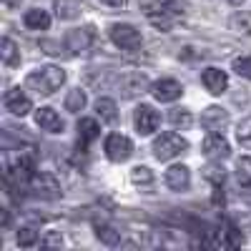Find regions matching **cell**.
<instances>
[{
	"mask_svg": "<svg viewBox=\"0 0 251 251\" xmlns=\"http://www.w3.org/2000/svg\"><path fill=\"white\" fill-rule=\"evenodd\" d=\"M66 108H68L71 113L83 111V108H86V93H83L80 88L71 91V93H68V98H66Z\"/></svg>",
	"mask_w": 251,
	"mask_h": 251,
	"instance_id": "23",
	"label": "cell"
},
{
	"mask_svg": "<svg viewBox=\"0 0 251 251\" xmlns=\"http://www.w3.org/2000/svg\"><path fill=\"white\" fill-rule=\"evenodd\" d=\"M231 5H241V3H246V0H228Z\"/></svg>",
	"mask_w": 251,
	"mask_h": 251,
	"instance_id": "34",
	"label": "cell"
},
{
	"mask_svg": "<svg viewBox=\"0 0 251 251\" xmlns=\"http://www.w3.org/2000/svg\"><path fill=\"white\" fill-rule=\"evenodd\" d=\"M93 40H96L93 28H75L66 35V46L73 55H83L93 48Z\"/></svg>",
	"mask_w": 251,
	"mask_h": 251,
	"instance_id": "5",
	"label": "cell"
},
{
	"mask_svg": "<svg viewBox=\"0 0 251 251\" xmlns=\"http://www.w3.org/2000/svg\"><path fill=\"white\" fill-rule=\"evenodd\" d=\"M201 83L206 86L208 93L219 96V93H224V91L228 88V75H226L221 68H206V71L201 73Z\"/></svg>",
	"mask_w": 251,
	"mask_h": 251,
	"instance_id": "12",
	"label": "cell"
},
{
	"mask_svg": "<svg viewBox=\"0 0 251 251\" xmlns=\"http://www.w3.org/2000/svg\"><path fill=\"white\" fill-rule=\"evenodd\" d=\"M188 149V141L181 138L178 133H161L156 141H153V156L158 161H171L176 156H181L183 151Z\"/></svg>",
	"mask_w": 251,
	"mask_h": 251,
	"instance_id": "3",
	"label": "cell"
},
{
	"mask_svg": "<svg viewBox=\"0 0 251 251\" xmlns=\"http://www.w3.org/2000/svg\"><path fill=\"white\" fill-rule=\"evenodd\" d=\"M201 149H203V156H208V158H214V161H221V158H226L228 156V141L221 136V133H216V131H211L206 138H203V143H201Z\"/></svg>",
	"mask_w": 251,
	"mask_h": 251,
	"instance_id": "9",
	"label": "cell"
},
{
	"mask_svg": "<svg viewBox=\"0 0 251 251\" xmlns=\"http://www.w3.org/2000/svg\"><path fill=\"white\" fill-rule=\"evenodd\" d=\"M151 93H153V98L161 100V103H171V100L181 98L183 88H181V83H178V80H174V78H163V80H156L153 86H151Z\"/></svg>",
	"mask_w": 251,
	"mask_h": 251,
	"instance_id": "10",
	"label": "cell"
},
{
	"mask_svg": "<svg viewBox=\"0 0 251 251\" xmlns=\"http://www.w3.org/2000/svg\"><path fill=\"white\" fill-rule=\"evenodd\" d=\"M206 178L219 188L224 183V169H219V166H208V169H206Z\"/></svg>",
	"mask_w": 251,
	"mask_h": 251,
	"instance_id": "32",
	"label": "cell"
},
{
	"mask_svg": "<svg viewBox=\"0 0 251 251\" xmlns=\"http://www.w3.org/2000/svg\"><path fill=\"white\" fill-rule=\"evenodd\" d=\"M0 53H3V63H5V66H18V63H20V53H18V48H15V43L10 38H3V50H0Z\"/></svg>",
	"mask_w": 251,
	"mask_h": 251,
	"instance_id": "22",
	"label": "cell"
},
{
	"mask_svg": "<svg viewBox=\"0 0 251 251\" xmlns=\"http://www.w3.org/2000/svg\"><path fill=\"white\" fill-rule=\"evenodd\" d=\"M111 40H113L121 50H138L141 43H143L141 33H138L133 25H128V23H116V25H111Z\"/></svg>",
	"mask_w": 251,
	"mask_h": 251,
	"instance_id": "4",
	"label": "cell"
},
{
	"mask_svg": "<svg viewBox=\"0 0 251 251\" xmlns=\"http://www.w3.org/2000/svg\"><path fill=\"white\" fill-rule=\"evenodd\" d=\"M100 3H106V5H111V8H123L128 0H100Z\"/></svg>",
	"mask_w": 251,
	"mask_h": 251,
	"instance_id": "33",
	"label": "cell"
},
{
	"mask_svg": "<svg viewBox=\"0 0 251 251\" xmlns=\"http://www.w3.org/2000/svg\"><path fill=\"white\" fill-rule=\"evenodd\" d=\"M236 176H239L241 186H251V158L249 156L236 161Z\"/></svg>",
	"mask_w": 251,
	"mask_h": 251,
	"instance_id": "25",
	"label": "cell"
},
{
	"mask_svg": "<svg viewBox=\"0 0 251 251\" xmlns=\"http://www.w3.org/2000/svg\"><path fill=\"white\" fill-rule=\"evenodd\" d=\"M234 71H236L241 78H249V80H251V58H236V60H234Z\"/></svg>",
	"mask_w": 251,
	"mask_h": 251,
	"instance_id": "31",
	"label": "cell"
},
{
	"mask_svg": "<svg viewBox=\"0 0 251 251\" xmlns=\"http://www.w3.org/2000/svg\"><path fill=\"white\" fill-rule=\"evenodd\" d=\"M146 88H149V78H146L143 73L131 71V73H126V75L121 78V91H123L126 98H133V96L143 93Z\"/></svg>",
	"mask_w": 251,
	"mask_h": 251,
	"instance_id": "13",
	"label": "cell"
},
{
	"mask_svg": "<svg viewBox=\"0 0 251 251\" xmlns=\"http://www.w3.org/2000/svg\"><path fill=\"white\" fill-rule=\"evenodd\" d=\"M169 121L176 126V128H181V131H186V128H191V123H194V116H191V111H186V108H174L171 113H169Z\"/></svg>",
	"mask_w": 251,
	"mask_h": 251,
	"instance_id": "21",
	"label": "cell"
},
{
	"mask_svg": "<svg viewBox=\"0 0 251 251\" xmlns=\"http://www.w3.org/2000/svg\"><path fill=\"white\" fill-rule=\"evenodd\" d=\"M23 23H25V28H30V30H48V28H50V15H48L46 10H40V8H33V10L25 13Z\"/></svg>",
	"mask_w": 251,
	"mask_h": 251,
	"instance_id": "17",
	"label": "cell"
},
{
	"mask_svg": "<svg viewBox=\"0 0 251 251\" xmlns=\"http://www.w3.org/2000/svg\"><path fill=\"white\" fill-rule=\"evenodd\" d=\"M201 123H203V128H208V131H219L221 126L228 123V113H226L224 108H219V106H211V108L203 111Z\"/></svg>",
	"mask_w": 251,
	"mask_h": 251,
	"instance_id": "16",
	"label": "cell"
},
{
	"mask_svg": "<svg viewBox=\"0 0 251 251\" xmlns=\"http://www.w3.org/2000/svg\"><path fill=\"white\" fill-rule=\"evenodd\" d=\"M133 123H136V131H138L141 136H151V133L158 128L161 116H158L151 106H138L136 113H133Z\"/></svg>",
	"mask_w": 251,
	"mask_h": 251,
	"instance_id": "7",
	"label": "cell"
},
{
	"mask_svg": "<svg viewBox=\"0 0 251 251\" xmlns=\"http://www.w3.org/2000/svg\"><path fill=\"white\" fill-rule=\"evenodd\" d=\"M3 103H5V108L13 113V116H28L30 111H33V103H30V98L20 91V88H13V91H8L5 93V98H3Z\"/></svg>",
	"mask_w": 251,
	"mask_h": 251,
	"instance_id": "11",
	"label": "cell"
},
{
	"mask_svg": "<svg viewBox=\"0 0 251 251\" xmlns=\"http://www.w3.org/2000/svg\"><path fill=\"white\" fill-rule=\"evenodd\" d=\"M166 186L174 188V191H186V188L191 186V171H188L186 166H171V169L166 171Z\"/></svg>",
	"mask_w": 251,
	"mask_h": 251,
	"instance_id": "14",
	"label": "cell"
},
{
	"mask_svg": "<svg viewBox=\"0 0 251 251\" xmlns=\"http://www.w3.org/2000/svg\"><path fill=\"white\" fill-rule=\"evenodd\" d=\"M231 28L234 30H241V33H246V35H251V13H236L234 18H231Z\"/></svg>",
	"mask_w": 251,
	"mask_h": 251,
	"instance_id": "27",
	"label": "cell"
},
{
	"mask_svg": "<svg viewBox=\"0 0 251 251\" xmlns=\"http://www.w3.org/2000/svg\"><path fill=\"white\" fill-rule=\"evenodd\" d=\"M63 83H66V71H60L58 66H46V68L30 73L25 86L35 91L38 96H53Z\"/></svg>",
	"mask_w": 251,
	"mask_h": 251,
	"instance_id": "2",
	"label": "cell"
},
{
	"mask_svg": "<svg viewBox=\"0 0 251 251\" xmlns=\"http://www.w3.org/2000/svg\"><path fill=\"white\" fill-rule=\"evenodd\" d=\"M131 181H133L136 186H146V188H149V186L153 183V174L146 169V166H136V169L131 171Z\"/></svg>",
	"mask_w": 251,
	"mask_h": 251,
	"instance_id": "26",
	"label": "cell"
},
{
	"mask_svg": "<svg viewBox=\"0 0 251 251\" xmlns=\"http://www.w3.org/2000/svg\"><path fill=\"white\" fill-rule=\"evenodd\" d=\"M143 13L161 30H171L176 18L183 13V3L178 0H143Z\"/></svg>",
	"mask_w": 251,
	"mask_h": 251,
	"instance_id": "1",
	"label": "cell"
},
{
	"mask_svg": "<svg viewBox=\"0 0 251 251\" xmlns=\"http://www.w3.org/2000/svg\"><path fill=\"white\" fill-rule=\"evenodd\" d=\"M98 133H100V128H98V123L93 118H80L78 121V138H80L83 146H88L91 141H96Z\"/></svg>",
	"mask_w": 251,
	"mask_h": 251,
	"instance_id": "18",
	"label": "cell"
},
{
	"mask_svg": "<svg viewBox=\"0 0 251 251\" xmlns=\"http://www.w3.org/2000/svg\"><path fill=\"white\" fill-rule=\"evenodd\" d=\"M224 236H226V246H241V241H244L241 231H239V228H236L234 224H226Z\"/></svg>",
	"mask_w": 251,
	"mask_h": 251,
	"instance_id": "30",
	"label": "cell"
},
{
	"mask_svg": "<svg viewBox=\"0 0 251 251\" xmlns=\"http://www.w3.org/2000/svg\"><path fill=\"white\" fill-rule=\"evenodd\" d=\"M96 111H98L100 121H106V123H116V121H118L116 100H111V98H98V100H96Z\"/></svg>",
	"mask_w": 251,
	"mask_h": 251,
	"instance_id": "19",
	"label": "cell"
},
{
	"mask_svg": "<svg viewBox=\"0 0 251 251\" xmlns=\"http://www.w3.org/2000/svg\"><path fill=\"white\" fill-rule=\"evenodd\" d=\"M78 3H73V0H55V13H58V18H66V20H71V18H75L78 15Z\"/></svg>",
	"mask_w": 251,
	"mask_h": 251,
	"instance_id": "24",
	"label": "cell"
},
{
	"mask_svg": "<svg viewBox=\"0 0 251 251\" xmlns=\"http://www.w3.org/2000/svg\"><path fill=\"white\" fill-rule=\"evenodd\" d=\"M35 123L48 133H63V118L53 108H38L35 111Z\"/></svg>",
	"mask_w": 251,
	"mask_h": 251,
	"instance_id": "15",
	"label": "cell"
},
{
	"mask_svg": "<svg viewBox=\"0 0 251 251\" xmlns=\"http://www.w3.org/2000/svg\"><path fill=\"white\" fill-rule=\"evenodd\" d=\"M131 153H133V143H131V138H128V136L111 133V136L106 138V156H108L111 161L121 163V161L128 158Z\"/></svg>",
	"mask_w": 251,
	"mask_h": 251,
	"instance_id": "6",
	"label": "cell"
},
{
	"mask_svg": "<svg viewBox=\"0 0 251 251\" xmlns=\"http://www.w3.org/2000/svg\"><path fill=\"white\" fill-rule=\"evenodd\" d=\"M18 244L23 246V249L35 246V244H38V231H35V228H30V226L20 228V231H18Z\"/></svg>",
	"mask_w": 251,
	"mask_h": 251,
	"instance_id": "28",
	"label": "cell"
},
{
	"mask_svg": "<svg viewBox=\"0 0 251 251\" xmlns=\"http://www.w3.org/2000/svg\"><path fill=\"white\" fill-rule=\"evenodd\" d=\"M96 236L106 246H116L121 241V231H116L111 224H96Z\"/></svg>",
	"mask_w": 251,
	"mask_h": 251,
	"instance_id": "20",
	"label": "cell"
},
{
	"mask_svg": "<svg viewBox=\"0 0 251 251\" xmlns=\"http://www.w3.org/2000/svg\"><path fill=\"white\" fill-rule=\"evenodd\" d=\"M30 183H33V188H35V194L46 196V199H58V196H60V183H58V178H55L53 174H48V171H35L33 178H30Z\"/></svg>",
	"mask_w": 251,
	"mask_h": 251,
	"instance_id": "8",
	"label": "cell"
},
{
	"mask_svg": "<svg viewBox=\"0 0 251 251\" xmlns=\"http://www.w3.org/2000/svg\"><path fill=\"white\" fill-rule=\"evenodd\" d=\"M236 138L241 146H251V118H244L236 128Z\"/></svg>",
	"mask_w": 251,
	"mask_h": 251,
	"instance_id": "29",
	"label": "cell"
}]
</instances>
